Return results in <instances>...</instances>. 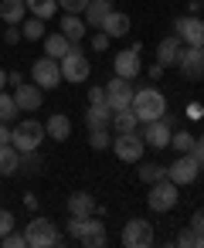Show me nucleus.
<instances>
[{"label": "nucleus", "mask_w": 204, "mask_h": 248, "mask_svg": "<svg viewBox=\"0 0 204 248\" xmlns=\"http://www.w3.org/2000/svg\"><path fill=\"white\" fill-rule=\"evenodd\" d=\"M129 109L136 112L140 123H153V119L167 116V95H163L157 85H143V89L133 92V106H129Z\"/></svg>", "instance_id": "f257e3e1"}, {"label": "nucleus", "mask_w": 204, "mask_h": 248, "mask_svg": "<svg viewBox=\"0 0 204 248\" xmlns=\"http://www.w3.org/2000/svg\"><path fill=\"white\" fill-rule=\"evenodd\" d=\"M24 238H28V248H55L62 245V231L51 217H31V224L24 228Z\"/></svg>", "instance_id": "f03ea898"}, {"label": "nucleus", "mask_w": 204, "mask_h": 248, "mask_svg": "<svg viewBox=\"0 0 204 248\" xmlns=\"http://www.w3.org/2000/svg\"><path fill=\"white\" fill-rule=\"evenodd\" d=\"M58 65H62V78H65V82H72V85H82V82L89 78V72H92V68H89V55L82 51V45H78V41H72L68 55H65Z\"/></svg>", "instance_id": "7ed1b4c3"}, {"label": "nucleus", "mask_w": 204, "mask_h": 248, "mask_svg": "<svg viewBox=\"0 0 204 248\" xmlns=\"http://www.w3.org/2000/svg\"><path fill=\"white\" fill-rule=\"evenodd\" d=\"M45 140V123H34V119H21L14 129H11V143L17 146V153H34Z\"/></svg>", "instance_id": "20e7f679"}, {"label": "nucleus", "mask_w": 204, "mask_h": 248, "mask_svg": "<svg viewBox=\"0 0 204 248\" xmlns=\"http://www.w3.org/2000/svg\"><path fill=\"white\" fill-rule=\"evenodd\" d=\"M146 204L153 207V211H173L177 207V184L170 180V177H160V180H153L150 184V194H146Z\"/></svg>", "instance_id": "39448f33"}, {"label": "nucleus", "mask_w": 204, "mask_h": 248, "mask_svg": "<svg viewBox=\"0 0 204 248\" xmlns=\"http://www.w3.org/2000/svg\"><path fill=\"white\" fill-rule=\"evenodd\" d=\"M31 82L41 89V92H51V89H58V82H62V65L55 62V58H38L34 65H31Z\"/></svg>", "instance_id": "423d86ee"}, {"label": "nucleus", "mask_w": 204, "mask_h": 248, "mask_svg": "<svg viewBox=\"0 0 204 248\" xmlns=\"http://www.w3.org/2000/svg\"><path fill=\"white\" fill-rule=\"evenodd\" d=\"M201 160L194 156V153H180L173 163H170V170H167V177L177 184V187H187V184H194L197 177H201Z\"/></svg>", "instance_id": "0eeeda50"}, {"label": "nucleus", "mask_w": 204, "mask_h": 248, "mask_svg": "<svg viewBox=\"0 0 204 248\" xmlns=\"http://www.w3.org/2000/svg\"><path fill=\"white\" fill-rule=\"evenodd\" d=\"M112 150H116V156L123 160V163H140L143 160V136L133 129V133H116V140L109 143Z\"/></svg>", "instance_id": "6e6552de"}, {"label": "nucleus", "mask_w": 204, "mask_h": 248, "mask_svg": "<svg viewBox=\"0 0 204 248\" xmlns=\"http://www.w3.org/2000/svg\"><path fill=\"white\" fill-rule=\"evenodd\" d=\"M123 245L126 248H150L153 245V224L143 217H129L123 228Z\"/></svg>", "instance_id": "1a4fd4ad"}, {"label": "nucleus", "mask_w": 204, "mask_h": 248, "mask_svg": "<svg viewBox=\"0 0 204 248\" xmlns=\"http://www.w3.org/2000/svg\"><path fill=\"white\" fill-rule=\"evenodd\" d=\"M173 34H177L187 48H201V45H204V21H201L197 14H184V17H177Z\"/></svg>", "instance_id": "9d476101"}, {"label": "nucleus", "mask_w": 204, "mask_h": 248, "mask_svg": "<svg viewBox=\"0 0 204 248\" xmlns=\"http://www.w3.org/2000/svg\"><path fill=\"white\" fill-rule=\"evenodd\" d=\"M133 85H129V78H119V75H112L109 78V85H106V102H109V109L112 112H119V109H129L133 106Z\"/></svg>", "instance_id": "9b49d317"}, {"label": "nucleus", "mask_w": 204, "mask_h": 248, "mask_svg": "<svg viewBox=\"0 0 204 248\" xmlns=\"http://www.w3.org/2000/svg\"><path fill=\"white\" fill-rule=\"evenodd\" d=\"M177 68H180V75L184 78H190V82H201L204 78V51L201 48H180V55H177Z\"/></svg>", "instance_id": "f8f14e48"}, {"label": "nucleus", "mask_w": 204, "mask_h": 248, "mask_svg": "<svg viewBox=\"0 0 204 248\" xmlns=\"http://www.w3.org/2000/svg\"><path fill=\"white\" fill-rule=\"evenodd\" d=\"M143 143L150 150H167L170 146V123L163 116L153 119V123H143Z\"/></svg>", "instance_id": "ddd939ff"}, {"label": "nucleus", "mask_w": 204, "mask_h": 248, "mask_svg": "<svg viewBox=\"0 0 204 248\" xmlns=\"http://www.w3.org/2000/svg\"><path fill=\"white\" fill-rule=\"evenodd\" d=\"M75 241H82L85 248H102L106 245V224H102V217H82V231H78V238Z\"/></svg>", "instance_id": "4468645a"}, {"label": "nucleus", "mask_w": 204, "mask_h": 248, "mask_svg": "<svg viewBox=\"0 0 204 248\" xmlns=\"http://www.w3.org/2000/svg\"><path fill=\"white\" fill-rule=\"evenodd\" d=\"M112 68H116V75L119 78H136L140 72H143V65H140V51L136 48H126V51H116V62H112Z\"/></svg>", "instance_id": "2eb2a0df"}, {"label": "nucleus", "mask_w": 204, "mask_h": 248, "mask_svg": "<svg viewBox=\"0 0 204 248\" xmlns=\"http://www.w3.org/2000/svg\"><path fill=\"white\" fill-rule=\"evenodd\" d=\"M14 102H17V109H21V112H38V109H41V102H45V95H41V89H38L34 82H31V85L24 82V85H17V89H14Z\"/></svg>", "instance_id": "dca6fc26"}, {"label": "nucleus", "mask_w": 204, "mask_h": 248, "mask_svg": "<svg viewBox=\"0 0 204 248\" xmlns=\"http://www.w3.org/2000/svg\"><path fill=\"white\" fill-rule=\"evenodd\" d=\"M45 136H51L55 143H62V140H68L72 136V119L65 116V112H55L48 123H45Z\"/></svg>", "instance_id": "f3484780"}, {"label": "nucleus", "mask_w": 204, "mask_h": 248, "mask_svg": "<svg viewBox=\"0 0 204 248\" xmlns=\"http://www.w3.org/2000/svg\"><path fill=\"white\" fill-rule=\"evenodd\" d=\"M180 48H184V41L173 34V38H163L160 45H157V62L167 68V65H177V55H180Z\"/></svg>", "instance_id": "a211bd4d"}, {"label": "nucleus", "mask_w": 204, "mask_h": 248, "mask_svg": "<svg viewBox=\"0 0 204 248\" xmlns=\"http://www.w3.org/2000/svg\"><path fill=\"white\" fill-rule=\"evenodd\" d=\"M92 211H95V201H92L89 190H75V194L68 197V214H72V217H89Z\"/></svg>", "instance_id": "6ab92c4d"}, {"label": "nucleus", "mask_w": 204, "mask_h": 248, "mask_svg": "<svg viewBox=\"0 0 204 248\" xmlns=\"http://www.w3.org/2000/svg\"><path fill=\"white\" fill-rule=\"evenodd\" d=\"M112 11V4H109V0H89V7L82 11L85 17V28H102V21H106V14Z\"/></svg>", "instance_id": "aec40b11"}, {"label": "nucleus", "mask_w": 204, "mask_h": 248, "mask_svg": "<svg viewBox=\"0 0 204 248\" xmlns=\"http://www.w3.org/2000/svg\"><path fill=\"white\" fill-rule=\"evenodd\" d=\"M17 170H21V153H17L14 143H4L0 146V177H11Z\"/></svg>", "instance_id": "412c9836"}, {"label": "nucleus", "mask_w": 204, "mask_h": 248, "mask_svg": "<svg viewBox=\"0 0 204 248\" xmlns=\"http://www.w3.org/2000/svg\"><path fill=\"white\" fill-rule=\"evenodd\" d=\"M99 31H106L109 38H123V34H129V17H126V14H119V11H109Z\"/></svg>", "instance_id": "4be33fe9"}, {"label": "nucleus", "mask_w": 204, "mask_h": 248, "mask_svg": "<svg viewBox=\"0 0 204 248\" xmlns=\"http://www.w3.org/2000/svg\"><path fill=\"white\" fill-rule=\"evenodd\" d=\"M41 41H45V55L55 58V62H62V58L68 55V48H72V41H68L62 31H58V34H45Z\"/></svg>", "instance_id": "5701e85b"}, {"label": "nucleus", "mask_w": 204, "mask_h": 248, "mask_svg": "<svg viewBox=\"0 0 204 248\" xmlns=\"http://www.w3.org/2000/svg\"><path fill=\"white\" fill-rule=\"evenodd\" d=\"M109 119H112L109 102H89V109H85V123H89V129H95V126H109Z\"/></svg>", "instance_id": "b1692460"}, {"label": "nucleus", "mask_w": 204, "mask_h": 248, "mask_svg": "<svg viewBox=\"0 0 204 248\" xmlns=\"http://www.w3.org/2000/svg\"><path fill=\"white\" fill-rule=\"evenodd\" d=\"M0 17H4V24H21L28 17L24 0H0Z\"/></svg>", "instance_id": "393cba45"}, {"label": "nucleus", "mask_w": 204, "mask_h": 248, "mask_svg": "<svg viewBox=\"0 0 204 248\" xmlns=\"http://www.w3.org/2000/svg\"><path fill=\"white\" fill-rule=\"evenodd\" d=\"M85 21L78 17V14H62V34L68 38V41H82L85 38Z\"/></svg>", "instance_id": "a878e982"}, {"label": "nucleus", "mask_w": 204, "mask_h": 248, "mask_svg": "<svg viewBox=\"0 0 204 248\" xmlns=\"http://www.w3.org/2000/svg\"><path fill=\"white\" fill-rule=\"evenodd\" d=\"M24 7H28V14H34L41 21L58 17V0H24Z\"/></svg>", "instance_id": "bb28decb"}, {"label": "nucleus", "mask_w": 204, "mask_h": 248, "mask_svg": "<svg viewBox=\"0 0 204 248\" xmlns=\"http://www.w3.org/2000/svg\"><path fill=\"white\" fill-rule=\"evenodd\" d=\"M136 126H140V119H136L133 109H119V112H112V119H109V129H116V133H133Z\"/></svg>", "instance_id": "cd10ccee"}, {"label": "nucleus", "mask_w": 204, "mask_h": 248, "mask_svg": "<svg viewBox=\"0 0 204 248\" xmlns=\"http://www.w3.org/2000/svg\"><path fill=\"white\" fill-rule=\"evenodd\" d=\"M21 38H24V41H41V38H45V21L34 17V14L24 17V21H21Z\"/></svg>", "instance_id": "c85d7f7f"}, {"label": "nucleus", "mask_w": 204, "mask_h": 248, "mask_svg": "<svg viewBox=\"0 0 204 248\" xmlns=\"http://www.w3.org/2000/svg\"><path fill=\"white\" fill-rule=\"evenodd\" d=\"M17 102H14V95H7L4 89H0V123H17Z\"/></svg>", "instance_id": "c756f323"}, {"label": "nucleus", "mask_w": 204, "mask_h": 248, "mask_svg": "<svg viewBox=\"0 0 204 248\" xmlns=\"http://www.w3.org/2000/svg\"><path fill=\"white\" fill-rule=\"evenodd\" d=\"M109 143H112L109 126H95V129H89V146H92V150H109Z\"/></svg>", "instance_id": "7c9ffc66"}, {"label": "nucleus", "mask_w": 204, "mask_h": 248, "mask_svg": "<svg viewBox=\"0 0 204 248\" xmlns=\"http://www.w3.org/2000/svg\"><path fill=\"white\" fill-rule=\"evenodd\" d=\"M170 146H173L177 153H194V136H190L187 129H177V133L170 136Z\"/></svg>", "instance_id": "2f4dec72"}, {"label": "nucleus", "mask_w": 204, "mask_h": 248, "mask_svg": "<svg viewBox=\"0 0 204 248\" xmlns=\"http://www.w3.org/2000/svg\"><path fill=\"white\" fill-rule=\"evenodd\" d=\"M177 245L180 248H204V234H197L194 228H187V231L177 234Z\"/></svg>", "instance_id": "473e14b6"}, {"label": "nucleus", "mask_w": 204, "mask_h": 248, "mask_svg": "<svg viewBox=\"0 0 204 248\" xmlns=\"http://www.w3.org/2000/svg\"><path fill=\"white\" fill-rule=\"evenodd\" d=\"M160 177H167V170H163L160 163H143V167H140V180H143V184H153V180H160Z\"/></svg>", "instance_id": "72a5a7b5"}, {"label": "nucleus", "mask_w": 204, "mask_h": 248, "mask_svg": "<svg viewBox=\"0 0 204 248\" xmlns=\"http://www.w3.org/2000/svg\"><path fill=\"white\" fill-rule=\"evenodd\" d=\"M58 7H62L65 14H82V11L89 7V0H58Z\"/></svg>", "instance_id": "f704fd0d"}, {"label": "nucleus", "mask_w": 204, "mask_h": 248, "mask_svg": "<svg viewBox=\"0 0 204 248\" xmlns=\"http://www.w3.org/2000/svg\"><path fill=\"white\" fill-rule=\"evenodd\" d=\"M0 241H4L7 248H28V238H24V234H17V231H7Z\"/></svg>", "instance_id": "c9c22d12"}, {"label": "nucleus", "mask_w": 204, "mask_h": 248, "mask_svg": "<svg viewBox=\"0 0 204 248\" xmlns=\"http://www.w3.org/2000/svg\"><path fill=\"white\" fill-rule=\"evenodd\" d=\"M7 231H14V214H11V211H4V207H0V238H4Z\"/></svg>", "instance_id": "e433bc0d"}, {"label": "nucleus", "mask_w": 204, "mask_h": 248, "mask_svg": "<svg viewBox=\"0 0 204 248\" xmlns=\"http://www.w3.org/2000/svg\"><path fill=\"white\" fill-rule=\"evenodd\" d=\"M4 41H7V45H17V41H24V38H21V24H7V31H4Z\"/></svg>", "instance_id": "4c0bfd02"}, {"label": "nucleus", "mask_w": 204, "mask_h": 248, "mask_svg": "<svg viewBox=\"0 0 204 248\" xmlns=\"http://www.w3.org/2000/svg\"><path fill=\"white\" fill-rule=\"evenodd\" d=\"M109 41H112V38H109V34H106V31H99V34H95V38H92V51H99V55H102V51H106V48H109Z\"/></svg>", "instance_id": "58836bf2"}, {"label": "nucleus", "mask_w": 204, "mask_h": 248, "mask_svg": "<svg viewBox=\"0 0 204 248\" xmlns=\"http://www.w3.org/2000/svg\"><path fill=\"white\" fill-rule=\"evenodd\" d=\"M89 102H106V85H92L89 89Z\"/></svg>", "instance_id": "ea45409f"}, {"label": "nucleus", "mask_w": 204, "mask_h": 248, "mask_svg": "<svg viewBox=\"0 0 204 248\" xmlns=\"http://www.w3.org/2000/svg\"><path fill=\"white\" fill-rule=\"evenodd\" d=\"M190 228H194L197 234H204V211H194V214H190Z\"/></svg>", "instance_id": "a19ab883"}, {"label": "nucleus", "mask_w": 204, "mask_h": 248, "mask_svg": "<svg viewBox=\"0 0 204 248\" xmlns=\"http://www.w3.org/2000/svg\"><path fill=\"white\" fill-rule=\"evenodd\" d=\"M146 75H150V82H160V78H163V65H160V62H157V65H150V68H146Z\"/></svg>", "instance_id": "79ce46f5"}, {"label": "nucleus", "mask_w": 204, "mask_h": 248, "mask_svg": "<svg viewBox=\"0 0 204 248\" xmlns=\"http://www.w3.org/2000/svg\"><path fill=\"white\" fill-rule=\"evenodd\" d=\"M187 116H190V119H201V116H204V106L190 102V106H187Z\"/></svg>", "instance_id": "37998d69"}, {"label": "nucleus", "mask_w": 204, "mask_h": 248, "mask_svg": "<svg viewBox=\"0 0 204 248\" xmlns=\"http://www.w3.org/2000/svg\"><path fill=\"white\" fill-rule=\"evenodd\" d=\"M194 156L204 163V136H197V140H194Z\"/></svg>", "instance_id": "c03bdc74"}, {"label": "nucleus", "mask_w": 204, "mask_h": 248, "mask_svg": "<svg viewBox=\"0 0 204 248\" xmlns=\"http://www.w3.org/2000/svg\"><path fill=\"white\" fill-rule=\"evenodd\" d=\"M7 82L17 89V85H24V75H21V72H7Z\"/></svg>", "instance_id": "a18cd8bd"}, {"label": "nucleus", "mask_w": 204, "mask_h": 248, "mask_svg": "<svg viewBox=\"0 0 204 248\" xmlns=\"http://www.w3.org/2000/svg\"><path fill=\"white\" fill-rule=\"evenodd\" d=\"M4 143H11V126L0 123V146H4Z\"/></svg>", "instance_id": "49530a36"}, {"label": "nucleus", "mask_w": 204, "mask_h": 248, "mask_svg": "<svg viewBox=\"0 0 204 248\" xmlns=\"http://www.w3.org/2000/svg\"><path fill=\"white\" fill-rule=\"evenodd\" d=\"M24 207H28V211H38V197H34V194H24Z\"/></svg>", "instance_id": "de8ad7c7"}, {"label": "nucleus", "mask_w": 204, "mask_h": 248, "mask_svg": "<svg viewBox=\"0 0 204 248\" xmlns=\"http://www.w3.org/2000/svg\"><path fill=\"white\" fill-rule=\"evenodd\" d=\"M187 11H190V14H201V0H190V4H187Z\"/></svg>", "instance_id": "09e8293b"}, {"label": "nucleus", "mask_w": 204, "mask_h": 248, "mask_svg": "<svg viewBox=\"0 0 204 248\" xmlns=\"http://www.w3.org/2000/svg\"><path fill=\"white\" fill-rule=\"evenodd\" d=\"M0 89H7V72L0 68Z\"/></svg>", "instance_id": "8fccbe9b"}, {"label": "nucleus", "mask_w": 204, "mask_h": 248, "mask_svg": "<svg viewBox=\"0 0 204 248\" xmlns=\"http://www.w3.org/2000/svg\"><path fill=\"white\" fill-rule=\"evenodd\" d=\"M201 51H204V45H201Z\"/></svg>", "instance_id": "3c124183"}]
</instances>
